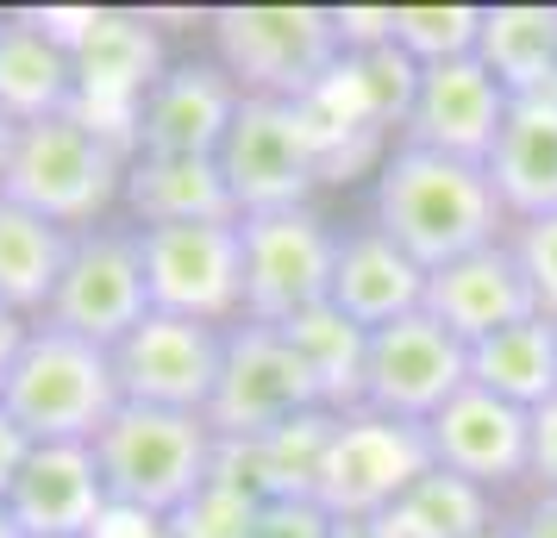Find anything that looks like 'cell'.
Returning a JSON list of instances; mask_svg holds the SVG:
<instances>
[{
	"instance_id": "f546056e",
	"label": "cell",
	"mask_w": 557,
	"mask_h": 538,
	"mask_svg": "<svg viewBox=\"0 0 557 538\" xmlns=\"http://www.w3.org/2000/svg\"><path fill=\"white\" fill-rule=\"evenodd\" d=\"M251 520H257V495L213 470V483H207L170 526H176V538H251Z\"/></svg>"
},
{
	"instance_id": "5b68a950",
	"label": "cell",
	"mask_w": 557,
	"mask_h": 538,
	"mask_svg": "<svg viewBox=\"0 0 557 538\" xmlns=\"http://www.w3.org/2000/svg\"><path fill=\"white\" fill-rule=\"evenodd\" d=\"M213 63L238 82V95L263 101H313L345 63L338 7H220L213 13Z\"/></svg>"
},
{
	"instance_id": "f35d334b",
	"label": "cell",
	"mask_w": 557,
	"mask_h": 538,
	"mask_svg": "<svg viewBox=\"0 0 557 538\" xmlns=\"http://www.w3.org/2000/svg\"><path fill=\"white\" fill-rule=\"evenodd\" d=\"M0 538H26V533H20V520L7 513V501H0Z\"/></svg>"
},
{
	"instance_id": "d6a6232c",
	"label": "cell",
	"mask_w": 557,
	"mask_h": 538,
	"mask_svg": "<svg viewBox=\"0 0 557 538\" xmlns=\"http://www.w3.org/2000/svg\"><path fill=\"white\" fill-rule=\"evenodd\" d=\"M527 483L539 495H557V395L545 408H532V451H527Z\"/></svg>"
},
{
	"instance_id": "ba28073f",
	"label": "cell",
	"mask_w": 557,
	"mask_h": 538,
	"mask_svg": "<svg viewBox=\"0 0 557 538\" xmlns=\"http://www.w3.org/2000/svg\"><path fill=\"white\" fill-rule=\"evenodd\" d=\"M238 238H245V320L251 326H288L332 301L338 232L320 207L251 213L238 220Z\"/></svg>"
},
{
	"instance_id": "3957f363",
	"label": "cell",
	"mask_w": 557,
	"mask_h": 538,
	"mask_svg": "<svg viewBox=\"0 0 557 538\" xmlns=\"http://www.w3.org/2000/svg\"><path fill=\"white\" fill-rule=\"evenodd\" d=\"M120 408L126 395L113 376V351L32 320L26 345L0 383V413L26 433V445H95Z\"/></svg>"
},
{
	"instance_id": "74e56055",
	"label": "cell",
	"mask_w": 557,
	"mask_h": 538,
	"mask_svg": "<svg viewBox=\"0 0 557 538\" xmlns=\"http://www.w3.org/2000/svg\"><path fill=\"white\" fill-rule=\"evenodd\" d=\"M338 538H382L376 520H338Z\"/></svg>"
},
{
	"instance_id": "4dcf8cb0",
	"label": "cell",
	"mask_w": 557,
	"mask_h": 538,
	"mask_svg": "<svg viewBox=\"0 0 557 538\" xmlns=\"http://www.w3.org/2000/svg\"><path fill=\"white\" fill-rule=\"evenodd\" d=\"M251 538H338V513H326L307 488L295 495H263L251 520Z\"/></svg>"
},
{
	"instance_id": "484cf974",
	"label": "cell",
	"mask_w": 557,
	"mask_h": 538,
	"mask_svg": "<svg viewBox=\"0 0 557 538\" xmlns=\"http://www.w3.org/2000/svg\"><path fill=\"white\" fill-rule=\"evenodd\" d=\"M470 383L513 401V408H527V413L545 408L557 395V320L532 313L520 326L470 345Z\"/></svg>"
},
{
	"instance_id": "7402d4cb",
	"label": "cell",
	"mask_w": 557,
	"mask_h": 538,
	"mask_svg": "<svg viewBox=\"0 0 557 538\" xmlns=\"http://www.w3.org/2000/svg\"><path fill=\"white\" fill-rule=\"evenodd\" d=\"M482 170H488L513 226L557 213V95L507 107L502 138H495V151H488Z\"/></svg>"
},
{
	"instance_id": "ac0fdd59",
	"label": "cell",
	"mask_w": 557,
	"mask_h": 538,
	"mask_svg": "<svg viewBox=\"0 0 557 538\" xmlns=\"http://www.w3.org/2000/svg\"><path fill=\"white\" fill-rule=\"evenodd\" d=\"M0 501L26 538H88L113 508L95 445H32Z\"/></svg>"
},
{
	"instance_id": "52a82bcc",
	"label": "cell",
	"mask_w": 557,
	"mask_h": 538,
	"mask_svg": "<svg viewBox=\"0 0 557 538\" xmlns=\"http://www.w3.org/2000/svg\"><path fill=\"white\" fill-rule=\"evenodd\" d=\"M313 413H326V401H320V383L301 363V351L288 345V333L238 320L226 333V370H220L213 408H207L213 438L220 445H263Z\"/></svg>"
},
{
	"instance_id": "44dd1931",
	"label": "cell",
	"mask_w": 557,
	"mask_h": 538,
	"mask_svg": "<svg viewBox=\"0 0 557 538\" xmlns=\"http://www.w3.org/2000/svg\"><path fill=\"white\" fill-rule=\"evenodd\" d=\"M76 113V63L38 13H0V120L20 132Z\"/></svg>"
},
{
	"instance_id": "6da1fadb",
	"label": "cell",
	"mask_w": 557,
	"mask_h": 538,
	"mask_svg": "<svg viewBox=\"0 0 557 538\" xmlns=\"http://www.w3.org/2000/svg\"><path fill=\"white\" fill-rule=\"evenodd\" d=\"M376 232H388L420 270H445L457 257L502 245L507 207L482 163L426 151V145H395L376 163Z\"/></svg>"
},
{
	"instance_id": "8fae6325",
	"label": "cell",
	"mask_w": 557,
	"mask_h": 538,
	"mask_svg": "<svg viewBox=\"0 0 557 538\" xmlns=\"http://www.w3.org/2000/svg\"><path fill=\"white\" fill-rule=\"evenodd\" d=\"M220 176L232 188L238 220L282 213V207H313L307 195L326 182V163H320V145H313L307 113L295 101L245 95L226 145H220Z\"/></svg>"
},
{
	"instance_id": "e0dca14e",
	"label": "cell",
	"mask_w": 557,
	"mask_h": 538,
	"mask_svg": "<svg viewBox=\"0 0 557 538\" xmlns=\"http://www.w3.org/2000/svg\"><path fill=\"white\" fill-rule=\"evenodd\" d=\"M507 107H513V95L482 70V57L432 63V70H420V88L407 107V145L463 157V163H488Z\"/></svg>"
},
{
	"instance_id": "4fadbf2b",
	"label": "cell",
	"mask_w": 557,
	"mask_h": 538,
	"mask_svg": "<svg viewBox=\"0 0 557 538\" xmlns=\"http://www.w3.org/2000/svg\"><path fill=\"white\" fill-rule=\"evenodd\" d=\"M226 333L232 326H201L176 313H151L145 326H132L113 345V376L132 408H163V413H201L213 408V388L226 370Z\"/></svg>"
},
{
	"instance_id": "d6986e66",
	"label": "cell",
	"mask_w": 557,
	"mask_h": 538,
	"mask_svg": "<svg viewBox=\"0 0 557 538\" xmlns=\"http://www.w3.org/2000/svg\"><path fill=\"white\" fill-rule=\"evenodd\" d=\"M426 313L445 326L451 338L463 345H482V338L507 333V326H520L539 313L532 301V283L527 270H520V257L513 245H482V251L457 257L445 270H432L426 276Z\"/></svg>"
},
{
	"instance_id": "8d00e7d4",
	"label": "cell",
	"mask_w": 557,
	"mask_h": 538,
	"mask_svg": "<svg viewBox=\"0 0 557 538\" xmlns=\"http://www.w3.org/2000/svg\"><path fill=\"white\" fill-rule=\"evenodd\" d=\"M26 451H32L26 433H20V426H13V420L0 413V488L13 483V470H20V458H26Z\"/></svg>"
},
{
	"instance_id": "d4e9b609",
	"label": "cell",
	"mask_w": 557,
	"mask_h": 538,
	"mask_svg": "<svg viewBox=\"0 0 557 538\" xmlns=\"http://www.w3.org/2000/svg\"><path fill=\"white\" fill-rule=\"evenodd\" d=\"M70 238L76 232L51 226L45 213L0 195V308H13L20 320H45L70 263Z\"/></svg>"
},
{
	"instance_id": "e575fe53",
	"label": "cell",
	"mask_w": 557,
	"mask_h": 538,
	"mask_svg": "<svg viewBox=\"0 0 557 538\" xmlns=\"http://www.w3.org/2000/svg\"><path fill=\"white\" fill-rule=\"evenodd\" d=\"M507 538H557V495H539L520 520H507Z\"/></svg>"
},
{
	"instance_id": "cb8c5ba5",
	"label": "cell",
	"mask_w": 557,
	"mask_h": 538,
	"mask_svg": "<svg viewBox=\"0 0 557 538\" xmlns=\"http://www.w3.org/2000/svg\"><path fill=\"white\" fill-rule=\"evenodd\" d=\"M476 57L513 101L557 95V7H539V0H502V7H482Z\"/></svg>"
},
{
	"instance_id": "7c38bea8",
	"label": "cell",
	"mask_w": 557,
	"mask_h": 538,
	"mask_svg": "<svg viewBox=\"0 0 557 538\" xmlns=\"http://www.w3.org/2000/svg\"><path fill=\"white\" fill-rule=\"evenodd\" d=\"M138 238H145L151 313H176V320H201V326H238L245 320V238H238V220L151 226Z\"/></svg>"
},
{
	"instance_id": "ab89813d",
	"label": "cell",
	"mask_w": 557,
	"mask_h": 538,
	"mask_svg": "<svg viewBox=\"0 0 557 538\" xmlns=\"http://www.w3.org/2000/svg\"><path fill=\"white\" fill-rule=\"evenodd\" d=\"M7 151H13V126L0 120V170H7Z\"/></svg>"
},
{
	"instance_id": "8992f818",
	"label": "cell",
	"mask_w": 557,
	"mask_h": 538,
	"mask_svg": "<svg viewBox=\"0 0 557 538\" xmlns=\"http://www.w3.org/2000/svg\"><path fill=\"white\" fill-rule=\"evenodd\" d=\"M38 20L70 45V63H76V113L132 151L138 107H145V95L157 88V76L170 70L151 20H145V13H107V7L38 13Z\"/></svg>"
},
{
	"instance_id": "1f68e13d",
	"label": "cell",
	"mask_w": 557,
	"mask_h": 538,
	"mask_svg": "<svg viewBox=\"0 0 557 538\" xmlns=\"http://www.w3.org/2000/svg\"><path fill=\"white\" fill-rule=\"evenodd\" d=\"M513 257H520V270H527L532 283V301L545 320H557V213L545 220H527V226H513Z\"/></svg>"
},
{
	"instance_id": "9a60e30c",
	"label": "cell",
	"mask_w": 557,
	"mask_h": 538,
	"mask_svg": "<svg viewBox=\"0 0 557 538\" xmlns=\"http://www.w3.org/2000/svg\"><path fill=\"white\" fill-rule=\"evenodd\" d=\"M426 451H432V470L445 476H463L476 488H507L527 476V451H532V413L488 395V388H463L451 395L445 408L432 413L426 426Z\"/></svg>"
},
{
	"instance_id": "ffe728a7",
	"label": "cell",
	"mask_w": 557,
	"mask_h": 538,
	"mask_svg": "<svg viewBox=\"0 0 557 538\" xmlns=\"http://www.w3.org/2000/svg\"><path fill=\"white\" fill-rule=\"evenodd\" d=\"M332 308L363 333H382L426 308V270L376 226L338 232V270H332Z\"/></svg>"
},
{
	"instance_id": "277c9868",
	"label": "cell",
	"mask_w": 557,
	"mask_h": 538,
	"mask_svg": "<svg viewBox=\"0 0 557 538\" xmlns=\"http://www.w3.org/2000/svg\"><path fill=\"white\" fill-rule=\"evenodd\" d=\"M95 463L113 495V508H138L157 520H176L220 463V438L201 413H163V408H120L95 438Z\"/></svg>"
},
{
	"instance_id": "83f0119b",
	"label": "cell",
	"mask_w": 557,
	"mask_h": 538,
	"mask_svg": "<svg viewBox=\"0 0 557 538\" xmlns=\"http://www.w3.org/2000/svg\"><path fill=\"white\" fill-rule=\"evenodd\" d=\"M376 526H382V538H482L502 520L488 508V488L463 483V476H445V470H426Z\"/></svg>"
},
{
	"instance_id": "5bb4252c",
	"label": "cell",
	"mask_w": 557,
	"mask_h": 538,
	"mask_svg": "<svg viewBox=\"0 0 557 538\" xmlns=\"http://www.w3.org/2000/svg\"><path fill=\"white\" fill-rule=\"evenodd\" d=\"M463 388H470V345L445 333L426 308L370 333V358H363V408L370 413L426 426Z\"/></svg>"
},
{
	"instance_id": "f1b7e54d",
	"label": "cell",
	"mask_w": 557,
	"mask_h": 538,
	"mask_svg": "<svg viewBox=\"0 0 557 538\" xmlns=\"http://www.w3.org/2000/svg\"><path fill=\"white\" fill-rule=\"evenodd\" d=\"M388 45L407 57V63H457V57H476L482 45V7H463V0H426V7H388Z\"/></svg>"
},
{
	"instance_id": "30bf717a",
	"label": "cell",
	"mask_w": 557,
	"mask_h": 538,
	"mask_svg": "<svg viewBox=\"0 0 557 538\" xmlns=\"http://www.w3.org/2000/svg\"><path fill=\"white\" fill-rule=\"evenodd\" d=\"M145 320H151V283H145V238H138V226H113L107 220V226L76 232L63 283H57L51 308H45V326L113 351Z\"/></svg>"
},
{
	"instance_id": "60d3db41",
	"label": "cell",
	"mask_w": 557,
	"mask_h": 538,
	"mask_svg": "<svg viewBox=\"0 0 557 538\" xmlns=\"http://www.w3.org/2000/svg\"><path fill=\"white\" fill-rule=\"evenodd\" d=\"M482 538H507V526H488V533H482Z\"/></svg>"
},
{
	"instance_id": "4316f807",
	"label": "cell",
	"mask_w": 557,
	"mask_h": 538,
	"mask_svg": "<svg viewBox=\"0 0 557 538\" xmlns=\"http://www.w3.org/2000/svg\"><path fill=\"white\" fill-rule=\"evenodd\" d=\"M282 333H288V345H295L301 363L313 370L326 413H357L363 408V358H370V333H363V326H351V320L326 301V308L288 320Z\"/></svg>"
},
{
	"instance_id": "603a6c76",
	"label": "cell",
	"mask_w": 557,
	"mask_h": 538,
	"mask_svg": "<svg viewBox=\"0 0 557 538\" xmlns=\"http://www.w3.org/2000/svg\"><path fill=\"white\" fill-rule=\"evenodd\" d=\"M126 220L151 226H201V220H238L220 157H132L126 163Z\"/></svg>"
},
{
	"instance_id": "2e32d148",
	"label": "cell",
	"mask_w": 557,
	"mask_h": 538,
	"mask_svg": "<svg viewBox=\"0 0 557 538\" xmlns=\"http://www.w3.org/2000/svg\"><path fill=\"white\" fill-rule=\"evenodd\" d=\"M238 107L245 95L220 63H170L138 107L132 157H220Z\"/></svg>"
},
{
	"instance_id": "9c48e42d",
	"label": "cell",
	"mask_w": 557,
	"mask_h": 538,
	"mask_svg": "<svg viewBox=\"0 0 557 538\" xmlns=\"http://www.w3.org/2000/svg\"><path fill=\"white\" fill-rule=\"evenodd\" d=\"M432 470L426 433L407 420H382V413H332V433L320 445V470H313V501L338 520H382L407 488Z\"/></svg>"
},
{
	"instance_id": "836d02e7",
	"label": "cell",
	"mask_w": 557,
	"mask_h": 538,
	"mask_svg": "<svg viewBox=\"0 0 557 538\" xmlns=\"http://www.w3.org/2000/svg\"><path fill=\"white\" fill-rule=\"evenodd\" d=\"M88 538H176V526L157 520V513H138V508H107V520Z\"/></svg>"
},
{
	"instance_id": "7a4b0ae2",
	"label": "cell",
	"mask_w": 557,
	"mask_h": 538,
	"mask_svg": "<svg viewBox=\"0 0 557 538\" xmlns=\"http://www.w3.org/2000/svg\"><path fill=\"white\" fill-rule=\"evenodd\" d=\"M126 163L132 151L120 138L88 126L82 113H57V120L13 132V151H7V170H0V195L45 213L63 232H88V226H107V213L120 207Z\"/></svg>"
},
{
	"instance_id": "d590c367",
	"label": "cell",
	"mask_w": 557,
	"mask_h": 538,
	"mask_svg": "<svg viewBox=\"0 0 557 538\" xmlns=\"http://www.w3.org/2000/svg\"><path fill=\"white\" fill-rule=\"evenodd\" d=\"M26 333H32V320H20L13 308H0V383H7V370H13V358H20Z\"/></svg>"
}]
</instances>
